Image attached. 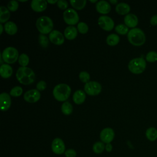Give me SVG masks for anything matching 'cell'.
I'll return each instance as SVG.
<instances>
[{"mask_svg":"<svg viewBox=\"0 0 157 157\" xmlns=\"http://www.w3.org/2000/svg\"><path fill=\"white\" fill-rule=\"evenodd\" d=\"M16 78L21 84L28 85L33 83L36 78L34 72L28 67H20L16 72Z\"/></svg>","mask_w":157,"mask_h":157,"instance_id":"cell-1","label":"cell"},{"mask_svg":"<svg viewBox=\"0 0 157 157\" xmlns=\"http://www.w3.org/2000/svg\"><path fill=\"white\" fill-rule=\"evenodd\" d=\"M127 38L131 44L137 47L143 45L146 41V36L144 32L139 28L130 29L127 34Z\"/></svg>","mask_w":157,"mask_h":157,"instance_id":"cell-2","label":"cell"},{"mask_svg":"<svg viewBox=\"0 0 157 157\" xmlns=\"http://www.w3.org/2000/svg\"><path fill=\"white\" fill-rule=\"evenodd\" d=\"M71 93V87L66 83L56 85L53 90V95L56 100L59 102H65Z\"/></svg>","mask_w":157,"mask_h":157,"instance_id":"cell-3","label":"cell"},{"mask_svg":"<svg viewBox=\"0 0 157 157\" xmlns=\"http://www.w3.org/2000/svg\"><path fill=\"white\" fill-rule=\"evenodd\" d=\"M36 26L40 34H50L53 29V22L50 17L42 16L37 19Z\"/></svg>","mask_w":157,"mask_h":157,"instance_id":"cell-4","label":"cell"},{"mask_svg":"<svg viewBox=\"0 0 157 157\" xmlns=\"http://www.w3.org/2000/svg\"><path fill=\"white\" fill-rule=\"evenodd\" d=\"M147 66L146 61L142 57L132 59L129 61L128 67L129 71L134 74H140L144 72Z\"/></svg>","mask_w":157,"mask_h":157,"instance_id":"cell-5","label":"cell"},{"mask_svg":"<svg viewBox=\"0 0 157 157\" xmlns=\"http://www.w3.org/2000/svg\"><path fill=\"white\" fill-rule=\"evenodd\" d=\"M1 56L3 61L7 64H13L15 63L19 58L18 52L15 47H6L2 52Z\"/></svg>","mask_w":157,"mask_h":157,"instance_id":"cell-6","label":"cell"},{"mask_svg":"<svg viewBox=\"0 0 157 157\" xmlns=\"http://www.w3.org/2000/svg\"><path fill=\"white\" fill-rule=\"evenodd\" d=\"M63 20L66 24L73 26L78 23L79 16L75 10L69 8L63 12Z\"/></svg>","mask_w":157,"mask_h":157,"instance_id":"cell-7","label":"cell"},{"mask_svg":"<svg viewBox=\"0 0 157 157\" xmlns=\"http://www.w3.org/2000/svg\"><path fill=\"white\" fill-rule=\"evenodd\" d=\"M101 91L102 86L96 81H89L84 85V91L90 96H97Z\"/></svg>","mask_w":157,"mask_h":157,"instance_id":"cell-8","label":"cell"},{"mask_svg":"<svg viewBox=\"0 0 157 157\" xmlns=\"http://www.w3.org/2000/svg\"><path fill=\"white\" fill-rule=\"evenodd\" d=\"M98 25L104 30L106 31H110L114 27V21L110 17L107 15L100 16L98 18Z\"/></svg>","mask_w":157,"mask_h":157,"instance_id":"cell-9","label":"cell"},{"mask_svg":"<svg viewBox=\"0 0 157 157\" xmlns=\"http://www.w3.org/2000/svg\"><path fill=\"white\" fill-rule=\"evenodd\" d=\"M51 148L52 151L56 155H62L66 150L64 141L59 137H56L53 140Z\"/></svg>","mask_w":157,"mask_h":157,"instance_id":"cell-10","label":"cell"},{"mask_svg":"<svg viewBox=\"0 0 157 157\" xmlns=\"http://www.w3.org/2000/svg\"><path fill=\"white\" fill-rule=\"evenodd\" d=\"M100 139L104 144L110 143L115 137V132L111 128H105L100 132Z\"/></svg>","mask_w":157,"mask_h":157,"instance_id":"cell-11","label":"cell"},{"mask_svg":"<svg viewBox=\"0 0 157 157\" xmlns=\"http://www.w3.org/2000/svg\"><path fill=\"white\" fill-rule=\"evenodd\" d=\"M25 101L29 103H35L37 102L40 98V93L37 89H32L27 91L24 96Z\"/></svg>","mask_w":157,"mask_h":157,"instance_id":"cell-12","label":"cell"},{"mask_svg":"<svg viewBox=\"0 0 157 157\" xmlns=\"http://www.w3.org/2000/svg\"><path fill=\"white\" fill-rule=\"evenodd\" d=\"M49 40L52 43L56 45H61L64 42V37L60 31L58 30H53L49 34Z\"/></svg>","mask_w":157,"mask_h":157,"instance_id":"cell-13","label":"cell"},{"mask_svg":"<svg viewBox=\"0 0 157 157\" xmlns=\"http://www.w3.org/2000/svg\"><path fill=\"white\" fill-rule=\"evenodd\" d=\"M11 105V98L10 94L7 93H2L0 94V107L2 111H7Z\"/></svg>","mask_w":157,"mask_h":157,"instance_id":"cell-14","label":"cell"},{"mask_svg":"<svg viewBox=\"0 0 157 157\" xmlns=\"http://www.w3.org/2000/svg\"><path fill=\"white\" fill-rule=\"evenodd\" d=\"M47 7V1L45 0H33L31 2V9L36 12L44 11Z\"/></svg>","mask_w":157,"mask_h":157,"instance_id":"cell-15","label":"cell"},{"mask_svg":"<svg viewBox=\"0 0 157 157\" xmlns=\"http://www.w3.org/2000/svg\"><path fill=\"white\" fill-rule=\"evenodd\" d=\"M96 9L101 14H107L111 10V6L107 1L101 0L96 4Z\"/></svg>","mask_w":157,"mask_h":157,"instance_id":"cell-16","label":"cell"},{"mask_svg":"<svg viewBox=\"0 0 157 157\" xmlns=\"http://www.w3.org/2000/svg\"><path fill=\"white\" fill-rule=\"evenodd\" d=\"M124 23L128 28H134L139 23L138 18L134 13H128L124 18Z\"/></svg>","mask_w":157,"mask_h":157,"instance_id":"cell-17","label":"cell"},{"mask_svg":"<svg viewBox=\"0 0 157 157\" xmlns=\"http://www.w3.org/2000/svg\"><path fill=\"white\" fill-rule=\"evenodd\" d=\"M78 30L74 26H68L66 28L64 31V37L70 40H74L77 36Z\"/></svg>","mask_w":157,"mask_h":157,"instance_id":"cell-18","label":"cell"},{"mask_svg":"<svg viewBox=\"0 0 157 157\" xmlns=\"http://www.w3.org/2000/svg\"><path fill=\"white\" fill-rule=\"evenodd\" d=\"M86 99L85 92L82 90H78L75 91L73 94L72 99L75 104L80 105L83 104Z\"/></svg>","mask_w":157,"mask_h":157,"instance_id":"cell-19","label":"cell"},{"mask_svg":"<svg viewBox=\"0 0 157 157\" xmlns=\"http://www.w3.org/2000/svg\"><path fill=\"white\" fill-rule=\"evenodd\" d=\"M131 8L128 4L125 2H120L116 5L115 11L116 12L121 15H126L130 12Z\"/></svg>","mask_w":157,"mask_h":157,"instance_id":"cell-20","label":"cell"},{"mask_svg":"<svg viewBox=\"0 0 157 157\" xmlns=\"http://www.w3.org/2000/svg\"><path fill=\"white\" fill-rule=\"evenodd\" d=\"M13 73L12 67L8 64H2L0 67V74L4 78H9Z\"/></svg>","mask_w":157,"mask_h":157,"instance_id":"cell-21","label":"cell"},{"mask_svg":"<svg viewBox=\"0 0 157 157\" xmlns=\"http://www.w3.org/2000/svg\"><path fill=\"white\" fill-rule=\"evenodd\" d=\"M4 28L6 33L10 36L15 34L18 30L17 26L13 21H7L5 23Z\"/></svg>","mask_w":157,"mask_h":157,"instance_id":"cell-22","label":"cell"},{"mask_svg":"<svg viewBox=\"0 0 157 157\" xmlns=\"http://www.w3.org/2000/svg\"><path fill=\"white\" fill-rule=\"evenodd\" d=\"M10 13L9 9L5 6L0 7V22L1 23H7L8 20L10 18Z\"/></svg>","mask_w":157,"mask_h":157,"instance_id":"cell-23","label":"cell"},{"mask_svg":"<svg viewBox=\"0 0 157 157\" xmlns=\"http://www.w3.org/2000/svg\"><path fill=\"white\" fill-rule=\"evenodd\" d=\"M145 136L147 139L153 142L157 139V129L155 127H150L147 129L145 131Z\"/></svg>","mask_w":157,"mask_h":157,"instance_id":"cell-24","label":"cell"},{"mask_svg":"<svg viewBox=\"0 0 157 157\" xmlns=\"http://www.w3.org/2000/svg\"><path fill=\"white\" fill-rule=\"evenodd\" d=\"M120 42V37L116 34H110L106 38V43L110 46H115Z\"/></svg>","mask_w":157,"mask_h":157,"instance_id":"cell-25","label":"cell"},{"mask_svg":"<svg viewBox=\"0 0 157 157\" xmlns=\"http://www.w3.org/2000/svg\"><path fill=\"white\" fill-rule=\"evenodd\" d=\"M61 109L62 113L66 115H69L73 112L72 105L67 101H65L62 104Z\"/></svg>","mask_w":157,"mask_h":157,"instance_id":"cell-26","label":"cell"},{"mask_svg":"<svg viewBox=\"0 0 157 157\" xmlns=\"http://www.w3.org/2000/svg\"><path fill=\"white\" fill-rule=\"evenodd\" d=\"M105 147V145L104 142H102V141H98L93 144L92 149L93 152L96 154H100L104 151Z\"/></svg>","mask_w":157,"mask_h":157,"instance_id":"cell-27","label":"cell"},{"mask_svg":"<svg viewBox=\"0 0 157 157\" xmlns=\"http://www.w3.org/2000/svg\"><path fill=\"white\" fill-rule=\"evenodd\" d=\"M71 6L74 7V9L76 10H82L83 9L86 4V0H71L69 1Z\"/></svg>","mask_w":157,"mask_h":157,"instance_id":"cell-28","label":"cell"},{"mask_svg":"<svg viewBox=\"0 0 157 157\" xmlns=\"http://www.w3.org/2000/svg\"><path fill=\"white\" fill-rule=\"evenodd\" d=\"M18 61L21 67H27L29 62V58L26 53H21L19 56Z\"/></svg>","mask_w":157,"mask_h":157,"instance_id":"cell-29","label":"cell"},{"mask_svg":"<svg viewBox=\"0 0 157 157\" xmlns=\"http://www.w3.org/2000/svg\"><path fill=\"white\" fill-rule=\"evenodd\" d=\"M115 31L120 35H125L127 34L129 32L128 27L124 24H119L117 25L115 28Z\"/></svg>","mask_w":157,"mask_h":157,"instance_id":"cell-30","label":"cell"},{"mask_svg":"<svg viewBox=\"0 0 157 157\" xmlns=\"http://www.w3.org/2000/svg\"><path fill=\"white\" fill-rule=\"evenodd\" d=\"M49 38H48L45 34H40L38 36V41L40 45L43 48H47L48 46Z\"/></svg>","mask_w":157,"mask_h":157,"instance_id":"cell-31","label":"cell"},{"mask_svg":"<svg viewBox=\"0 0 157 157\" xmlns=\"http://www.w3.org/2000/svg\"><path fill=\"white\" fill-rule=\"evenodd\" d=\"M145 59L149 63H154L157 61V52L154 50L148 52L146 56Z\"/></svg>","mask_w":157,"mask_h":157,"instance_id":"cell-32","label":"cell"},{"mask_svg":"<svg viewBox=\"0 0 157 157\" xmlns=\"http://www.w3.org/2000/svg\"><path fill=\"white\" fill-rule=\"evenodd\" d=\"M23 93V89L20 86H14L10 91V95L13 97H18L21 95Z\"/></svg>","mask_w":157,"mask_h":157,"instance_id":"cell-33","label":"cell"},{"mask_svg":"<svg viewBox=\"0 0 157 157\" xmlns=\"http://www.w3.org/2000/svg\"><path fill=\"white\" fill-rule=\"evenodd\" d=\"M77 30L81 34H86L88 31V26L86 23L79 22L77 24Z\"/></svg>","mask_w":157,"mask_h":157,"instance_id":"cell-34","label":"cell"},{"mask_svg":"<svg viewBox=\"0 0 157 157\" xmlns=\"http://www.w3.org/2000/svg\"><path fill=\"white\" fill-rule=\"evenodd\" d=\"M18 6H19V4L18 1L15 0L9 1L7 5V9L10 12H15L18 9Z\"/></svg>","mask_w":157,"mask_h":157,"instance_id":"cell-35","label":"cell"},{"mask_svg":"<svg viewBox=\"0 0 157 157\" xmlns=\"http://www.w3.org/2000/svg\"><path fill=\"white\" fill-rule=\"evenodd\" d=\"M78 77L81 82H82L83 83H85L88 82L90 79V75L89 73L86 71L80 72L78 75Z\"/></svg>","mask_w":157,"mask_h":157,"instance_id":"cell-36","label":"cell"},{"mask_svg":"<svg viewBox=\"0 0 157 157\" xmlns=\"http://www.w3.org/2000/svg\"><path fill=\"white\" fill-rule=\"evenodd\" d=\"M56 5L61 10H67L68 7V2L66 0H59L56 3Z\"/></svg>","mask_w":157,"mask_h":157,"instance_id":"cell-37","label":"cell"},{"mask_svg":"<svg viewBox=\"0 0 157 157\" xmlns=\"http://www.w3.org/2000/svg\"><path fill=\"white\" fill-rule=\"evenodd\" d=\"M64 154L66 157H76L77 156L76 151L72 148L66 150Z\"/></svg>","mask_w":157,"mask_h":157,"instance_id":"cell-38","label":"cell"},{"mask_svg":"<svg viewBox=\"0 0 157 157\" xmlns=\"http://www.w3.org/2000/svg\"><path fill=\"white\" fill-rule=\"evenodd\" d=\"M46 87H47L46 82L44 80L39 81L36 85V88L39 91H44L46 88Z\"/></svg>","mask_w":157,"mask_h":157,"instance_id":"cell-39","label":"cell"},{"mask_svg":"<svg viewBox=\"0 0 157 157\" xmlns=\"http://www.w3.org/2000/svg\"><path fill=\"white\" fill-rule=\"evenodd\" d=\"M150 23L152 26L157 25V14H155L151 16L150 20Z\"/></svg>","mask_w":157,"mask_h":157,"instance_id":"cell-40","label":"cell"},{"mask_svg":"<svg viewBox=\"0 0 157 157\" xmlns=\"http://www.w3.org/2000/svg\"><path fill=\"white\" fill-rule=\"evenodd\" d=\"M112 148H113V147H112V145L109 143V144H107L105 145V150H106V151L107 152H110L112 150Z\"/></svg>","mask_w":157,"mask_h":157,"instance_id":"cell-41","label":"cell"},{"mask_svg":"<svg viewBox=\"0 0 157 157\" xmlns=\"http://www.w3.org/2000/svg\"><path fill=\"white\" fill-rule=\"evenodd\" d=\"M47 1V3H49V4H55V3H57L58 2V1L57 0H53V1H51V0H48Z\"/></svg>","mask_w":157,"mask_h":157,"instance_id":"cell-42","label":"cell"},{"mask_svg":"<svg viewBox=\"0 0 157 157\" xmlns=\"http://www.w3.org/2000/svg\"><path fill=\"white\" fill-rule=\"evenodd\" d=\"M109 2H110L111 4H116V5H117V3H118V1H117V0H110Z\"/></svg>","mask_w":157,"mask_h":157,"instance_id":"cell-43","label":"cell"},{"mask_svg":"<svg viewBox=\"0 0 157 157\" xmlns=\"http://www.w3.org/2000/svg\"><path fill=\"white\" fill-rule=\"evenodd\" d=\"M0 28H1V31H0V34H1L2 33V32H3V30L4 29V28L3 27V26H2V24H0Z\"/></svg>","mask_w":157,"mask_h":157,"instance_id":"cell-44","label":"cell"},{"mask_svg":"<svg viewBox=\"0 0 157 157\" xmlns=\"http://www.w3.org/2000/svg\"><path fill=\"white\" fill-rule=\"evenodd\" d=\"M90 2H93V3H94V2H96V3H97L98 1L97 0H94V1H90Z\"/></svg>","mask_w":157,"mask_h":157,"instance_id":"cell-45","label":"cell"},{"mask_svg":"<svg viewBox=\"0 0 157 157\" xmlns=\"http://www.w3.org/2000/svg\"><path fill=\"white\" fill-rule=\"evenodd\" d=\"M19 1H20V2H26L27 0H25V1H20V0H19Z\"/></svg>","mask_w":157,"mask_h":157,"instance_id":"cell-46","label":"cell"}]
</instances>
